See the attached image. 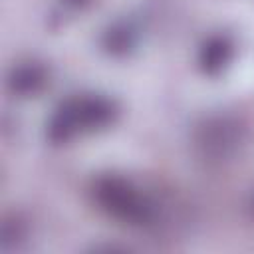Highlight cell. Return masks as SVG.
Masks as SVG:
<instances>
[{"instance_id":"277c9868","label":"cell","mask_w":254,"mask_h":254,"mask_svg":"<svg viewBox=\"0 0 254 254\" xmlns=\"http://www.w3.org/2000/svg\"><path fill=\"white\" fill-rule=\"evenodd\" d=\"M12 89L14 91H20V93H30V91H36L38 85L42 83V73L38 67L34 65H22L14 71L12 79Z\"/></svg>"},{"instance_id":"5b68a950","label":"cell","mask_w":254,"mask_h":254,"mask_svg":"<svg viewBox=\"0 0 254 254\" xmlns=\"http://www.w3.org/2000/svg\"><path fill=\"white\" fill-rule=\"evenodd\" d=\"M65 4H69V6H83L87 0H64Z\"/></svg>"},{"instance_id":"3957f363","label":"cell","mask_w":254,"mask_h":254,"mask_svg":"<svg viewBox=\"0 0 254 254\" xmlns=\"http://www.w3.org/2000/svg\"><path fill=\"white\" fill-rule=\"evenodd\" d=\"M230 56H232V44L228 42V38H224V36H212L202 46L200 56H198V62H200L202 71L214 75V73H218L230 62Z\"/></svg>"},{"instance_id":"6da1fadb","label":"cell","mask_w":254,"mask_h":254,"mask_svg":"<svg viewBox=\"0 0 254 254\" xmlns=\"http://www.w3.org/2000/svg\"><path fill=\"white\" fill-rule=\"evenodd\" d=\"M113 103L101 95H83L65 101L48 125V137L56 143L71 139L79 131L105 127L113 119Z\"/></svg>"},{"instance_id":"7a4b0ae2","label":"cell","mask_w":254,"mask_h":254,"mask_svg":"<svg viewBox=\"0 0 254 254\" xmlns=\"http://www.w3.org/2000/svg\"><path fill=\"white\" fill-rule=\"evenodd\" d=\"M95 200L107 214L127 224H145L153 216V204L121 177L99 179L95 183Z\"/></svg>"}]
</instances>
